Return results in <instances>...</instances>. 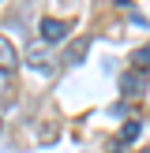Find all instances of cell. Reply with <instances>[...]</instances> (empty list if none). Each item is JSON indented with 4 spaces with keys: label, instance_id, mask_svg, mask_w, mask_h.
Listing matches in <instances>:
<instances>
[{
    "label": "cell",
    "instance_id": "cell-8",
    "mask_svg": "<svg viewBox=\"0 0 150 153\" xmlns=\"http://www.w3.org/2000/svg\"><path fill=\"white\" fill-rule=\"evenodd\" d=\"M8 90H11V71H0V101L8 97Z\"/></svg>",
    "mask_w": 150,
    "mask_h": 153
},
{
    "label": "cell",
    "instance_id": "cell-7",
    "mask_svg": "<svg viewBox=\"0 0 150 153\" xmlns=\"http://www.w3.org/2000/svg\"><path fill=\"white\" fill-rule=\"evenodd\" d=\"M131 64L139 67V71H146V67H150V45H146V49H139V52H135V56H131Z\"/></svg>",
    "mask_w": 150,
    "mask_h": 153
},
{
    "label": "cell",
    "instance_id": "cell-6",
    "mask_svg": "<svg viewBox=\"0 0 150 153\" xmlns=\"http://www.w3.org/2000/svg\"><path fill=\"white\" fill-rule=\"evenodd\" d=\"M139 134H142V123H139V120H128V123L120 127V142H124V146H128V142H135Z\"/></svg>",
    "mask_w": 150,
    "mask_h": 153
},
{
    "label": "cell",
    "instance_id": "cell-1",
    "mask_svg": "<svg viewBox=\"0 0 150 153\" xmlns=\"http://www.w3.org/2000/svg\"><path fill=\"white\" fill-rule=\"evenodd\" d=\"M26 64L34 67L38 75H52V67H56V60H52V52L45 49V41H34L26 49Z\"/></svg>",
    "mask_w": 150,
    "mask_h": 153
},
{
    "label": "cell",
    "instance_id": "cell-5",
    "mask_svg": "<svg viewBox=\"0 0 150 153\" xmlns=\"http://www.w3.org/2000/svg\"><path fill=\"white\" fill-rule=\"evenodd\" d=\"M86 49H90V41H86V37H79V41H75V45H68V64H82V56H86Z\"/></svg>",
    "mask_w": 150,
    "mask_h": 153
},
{
    "label": "cell",
    "instance_id": "cell-3",
    "mask_svg": "<svg viewBox=\"0 0 150 153\" xmlns=\"http://www.w3.org/2000/svg\"><path fill=\"white\" fill-rule=\"evenodd\" d=\"M68 22L64 19H41V34H45V41H64L68 37Z\"/></svg>",
    "mask_w": 150,
    "mask_h": 153
},
{
    "label": "cell",
    "instance_id": "cell-4",
    "mask_svg": "<svg viewBox=\"0 0 150 153\" xmlns=\"http://www.w3.org/2000/svg\"><path fill=\"white\" fill-rule=\"evenodd\" d=\"M15 64H19V60H15V49H11V41H8L4 34H0V71H11Z\"/></svg>",
    "mask_w": 150,
    "mask_h": 153
},
{
    "label": "cell",
    "instance_id": "cell-2",
    "mask_svg": "<svg viewBox=\"0 0 150 153\" xmlns=\"http://www.w3.org/2000/svg\"><path fill=\"white\" fill-rule=\"evenodd\" d=\"M120 90H124V97H139L146 90V75L142 71H124L120 75Z\"/></svg>",
    "mask_w": 150,
    "mask_h": 153
},
{
    "label": "cell",
    "instance_id": "cell-9",
    "mask_svg": "<svg viewBox=\"0 0 150 153\" xmlns=\"http://www.w3.org/2000/svg\"><path fill=\"white\" fill-rule=\"evenodd\" d=\"M142 153H150V149H142Z\"/></svg>",
    "mask_w": 150,
    "mask_h": 153
}]
</instances>
